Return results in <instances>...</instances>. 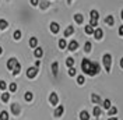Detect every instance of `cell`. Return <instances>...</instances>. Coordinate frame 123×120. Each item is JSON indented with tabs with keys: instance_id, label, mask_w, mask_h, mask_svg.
<instances>
[{
	"instance_id": "19",
	"label": "cell",
	"mask_w": 123,
	"mask_h": 120,
	"mask_svg": "<svg viewBox=\"0 0 123 120\" xmlns=\"http://www.w3.org/2000/svg\"><path fill=\"white\" fill-rule=\"evenodd\" d=\"M105 23L108 25H113L115 24V18H113V15H108L106 18H105Z\"/></svg>"
},
{
	"instance_id": "28",
	"label": "cell",
	"mask_w": 123,
	"mask_h": 120,
	"mask_svg": "<svg viewBox=\"0 0 123 120\" xmlns=\"http://www.w3.org/2000/svg\"><path fill=\"white\" fill-rule=\"evenodd\" d=\"M8 27V23L6 20H0V30H6Z\"/></svg>"
},
{
	"instance_id": "17",
	"label": "cell",
	"mask_w": 123,
	"mask_h": 120,
	"mask_svg": "<svg viewBox=\"0 0 123 120\" xmlns=\"http://www.w3.org/2000/svg\"><path fill=\"white\" fill-rule=\"evenodd\" d=\"M34 54H35V57H42V56H43V50H42L41 48H35Z\"/></svg>"
},
{
	"instance_id": "8",
	"label": "cell",
	"mask_w": 123,
	"mask_h": 120,
	"mask_svg": "<svg viewBox=\"0 0 123 120\" xmlns=\"http://www.w3.org/2000/svg\"><path fill=\"white\" fill-rule=\"evenodd\" d=\"M11 112H13V114H20V112H21V108H20V105L18 103H13L11 105Z\"/></svg>"
},
{
	"instance_id": "42",
	"label": "cell",
	"mask_w": 123,
	"mask_h": 120,
	"mask_svg": "<svg viewBox=\"0 0 123 120\" xmlns=\"http://www.w3.org/2000/svg\"><path fill=\"white\" fill-rule=\"evenodd\" d=\"M39 64H41V61H39V60H37V61H35V67H39Z\"/></svg>"
},
{
	"instance_id": "5",
	"label": "cell",
	"mask_w": 123,
	"mask_h": 120,
	"mask_svg": "<svg viewBox=\"0 0 123 120\" xmlns=\"http://www.w3.org/2000/svg\"><path fill=\"white\" fill-rule=\"evenodd\" d=\"M18 64V60L15 59V57H11V59H8L7 61V68L8 70H14V67Z\"/></svg>"
},
{
	"instance_id": "38",
	"label": "cell",
	"mask_w": 123,
	"mask_h": 120,
	"mask_svg": "<svg viewBox=\"0 0 123 120\" xmlns=\"http://www.w3.org/2000/svg\"><path fill=\"white\" fill-rule=\"evenodd\" d=\"M69 75H71V77H73V75H76V68H74V67H70L69 68Z\"/></svg>"
},
{
	"instance_id": "40",
	"label": "cell",
	"mask_w": 123,
	"mask_h": 120,
	"mask_svg": "<svg viewBox=\"0 0 123 120\" xmlns=\"http://www.w3.org/2000/svg\"><path fill=\"white\" fill-rule=\"evenodd\" d=\"M39 0H31V6H38Z\"/></svg>"
},
{
	"instance_id": "45",
	"label": "cell",
	"mask_w": 123,
	"mask_h": 120,
	"mask_svg": "<svg viewBox=\"0 0 123 120\" xmlns=\"http://www.w3.org/2000/svg\"><path fill=\"white\" fill-rule=\"evenodd\" d=\"M108 120H117L116 117H111V119H108Z\"/></svg>"
},
{
	"instance_id": "10",
	"label": "cell",
	"mask_w": 123,
	"mask_h": 120,
	"mask_svg": "<svg viewBox=\"0 0 123 120\" xmlns=\"http://www.w3.org/2000/svg\"><path fill=\"white\" fill-rule=\"evenodd\" d=\"M91 101L94 102V103H102V99L99 98V95H97V94H91Z\"/></svg>"
},
{
	"instance_id": "4",
	"label": "cell",
	"mask_w": 123,
	"mask_h": 120,
	"mask_svg": "<svg viewBox=\"0 0 123 120\" xmlns=\"http://www.w3.org/2000/svg\"><path fill=\"white\" fill-rule=\"evenodd\" d=\"M38 74V67H30L27 70V77L28 78H35Z\"/></svg>"
},
{
	"instance_id": "29",
	"label": "cell",
	"mask_w": 123,
	"mask_h": 120,
	"mask_svg": "<svg viewBox=\"0 0 123 120\" xmlns=\"http://www.w3.org/2000/svg\"><path fill=\"white\" fill-rule=\"evenodd\" d=\"M94 116H95V117H99L101 116V108L99 106H95V108H94Z\"/></svg>"
},
{
	"instance_id": "23",
	"label": "cell",
	"mask_w": 123,
	"mask_h": 120,
	"mask_svg": "<svg viewBox=\"0 0 123 120\" xmlns=\"http://www.w3.org/2000/svg\"><path fill=\"white\" fill-rule=\"evenodd\" d=\"M84 31H85L87 35H94V28H92L91 25H87V27L84 28Z\"/></svg>"
},
{
	"instance_id": "39",
	"label": "cell",
	"mask_w": 123,
	"mask_h": 120,
	"mask_svg": "<svg viewBox=\"0 0 123 120\" xmlns=\"http://www.w3.org/2000/svg\"><path fill=\"white\" fill-rule=\"evenodd\" d=\"M8 88H10V91H11V92H14V91L17 90V85H15L14 83H11V84H10V87H8Z\"/></svg>"
},
{
	"instance_id": "6",
	"label": "cell",
	"mask_w": 123,
	"mask_h": 120,
	"mask_svg": "<svg viewBox=\"0 0 123 120\" xmlns=\"http://www.w3.org/2000/svg\"><path fill=\"white\" fill-rule=\"evenodd\" d=\"M49 102H50L52 105H57V103H59V96H57L56 92H52V94L49 95Z\"/></svg>"
},
{
	"instance_id": "26",
	"label": "cell",
	"mask_w": 123,
	"mask_h": 120,
	"mask_svg": "<svg viewBox=\"0 0 123 120\" xmlns=\"http://www.w3.org/2000/svg\"><path fill=\"white\" fill-rule=\"evenodd\" d=\"M91 49H92L91 42H85V45H84V50H85V53H90V52H91Z\"/></svg>"
},
{
	"instance_id": "35",
	"label": "cell",
	"mask_w": 123,
	"mask_h": 120,
	"mask_svg": "<svg viewBox=\"0 0 123 120\" xmlns=\"http://www.w3.org/2000/svg\"><path fill=\"white\" fill-rule=\"evenodd\" d=\"M116 113H117V109H116L115 106H113V108L111 106V109H109V116H113V114H116Z\"/></svg>"
},
{
	"instance_id": "37",
	"label": "cell",
	"mask_w": 123,
	"mask_h": 120,
	"mask_svg": "<svg viewBox=\"0 0 123 120\" xmlns=\"http://www.w3.org/2000/svg\"><path fill=\"white\" fill-rule=\"evenodd\" d=\"M6 88H7V84H6V81H3V80H1V81H0V90L4 91Z\"/></svg>"
},
{
	"instance_id": "16",
	"label": "cell",
	"mask_w": 123,
	"mask_h": 120,
	"mask_svg": "<svg viewBox=\"0 0 123 120\" xmlns=\"http://www.w3.org/2000/svg\"><path fill=\"white\" fill-rule=\"evenodd\" d=\"M30 46H31V48H34V49L38 46V39H37L35 36H32V38L30 39Z\"/></svg>"
},
{
	"instance_id": "24",
	"label": "cell",
	"mask_w": 123,
	"mask_h": 120,
	"mask_svg": "<svg viewBox=\"0 0 123 120\" xmlns=\"http://www.w3.org/2000/svg\"><path fill=\"white\" fill-rule=\"evenodd\" d=\"M66 66H67V67H73V66H74V59H73V57H67V59H66Z\"/></svg>"
},
{
	"instance_id": "18",
	"label": "cell",
	"mask_w": 123,
	"mask_h": 120,
	"mask_svg": "<svg viewBox=\"0 0 123 120\" xmlns=\"http://www.w3.org/2000/svg\"><path fill=\"white\" fill-rule=\"evenodd\" d=\"M74 21H76L77 24H83V21H84V17L81 14H74Z\"/></svg>"
},
{
	"instance_id": "32",
	"label": "cell",
	"mask_w": 123,
	"mask_h": 120,
	"mask_svg": "<svg viewBox=\"0 0 123 120\" xmlns=\"http://www.w3.org/2000/svg\"><path fill=\"white\" fill-rule=\"evenodd\" d=\"M13 36H14V39L15 41H20V39H21V31H14V35H13Z\"/></svg>"
},
{
	"instance_id": "7",
	"label": "cell",
	"mask_w": 123,
	"mask_h": 120,
	"mask_svg": "<svg viewBox=\"0 0 123 120\" xmlns=\"http://www.w3.org/2000/svg\"><path fill=\"white\" fill-rule=\"evenodd\" d=\"M94 36H95V39H102V36H104V31L101 30V28H97V30H94Z\"/></svg>"
},
{
	"instance_id": "30",
	"label": "cell",
	"mask_w": 123,
	"mask_h": 120,
	"mask_svg": "<svg viewBox=\"0 0 123 120\" xmlns=\"http://www.w3.org/2000/svg\"><path fill=\"white\" fill-rule=\"evenodd\" d=\"M66 46H67L66 39H60V41H59V48H60V49H66Z\"/></svg>"
},
{
	"instance_id": "1",
	"label": "cell",
	"mask_w": 123,
	"mask_h": 120,
	"mask_svg": "<svg viewBox=\"0 0 123 120\" xmlns=\"http://www.w3.org/2000/svg\"><path fill=\"white\" fill-rule=\"evenodd\" d=\"M102 61H104V67H105V71H111V64H112V56L106 53V54H104V57H102Z\"/></svg>"
},
{
	"instance_id": "46",
	"label": "cell",
	"mask_w": 123,
	"mask_h": 120,
	"mask_svg": "<svg viewBox=\"0 0 123 120\" xmlns=\"http://www.w3.org/2000/svg\"><path fill=\"white\" fill-rule=\"evenodd\" d=\"M71 1H73V0H67V4H71Z\"/></svg>"
},
{
	"instance_id": "43",
	"label": "cell",
	"mask_w": 123,
	"mask_h": 120,
	"mask_svg": "<svg viewBox=\"0 0 123 120\" xmlns=\"http://www.w3.org/2000/svg\"><path fill=\"white\" fill-rule=\"evenodd\" d=\"M120 67L123 68V57H122V59H120Z\"/></svg>"
},
{
	"instance_id": "33",
	"label": "cell",
	"mask_w": 123,
	"mask_h": 120,
	"mask_svg": "<svg viewBox=\"0 0 123 120\" xmlns=\"http://www.w3.org/2000/svg\"><path fill=\"white\" fill-rule=\"evenodd\" d=\"M102 106H104V108H105V109H111V101H109V99H105V101H104V103H102Z\"/></svg>"
},
{
	"instance_id": "34",
	"label": "cell",
	"mask_w": 123,
	"mask_h": 120,
	"mask_svg": "<svg viewBox=\"0 0 123 120\" xmlns=\"http://www.w3.org/2000/svg\"><path fill=\"white\" fill-rule=\"evenodd\" d=\"M48 7H49V3H48L46 0H42V1H41V8L45 10V8H48Z\"/></svg>"
},
{
	"instance_id": "31",
	"label": "cell",
	"mask_w": 123,
	"mask_h": 120,
	"mask_svg": "<svg viewBox=\"0 0 123 120\" xmlns=\"http://www.w3.org/2000/svg\"><path fill=\"white\" fill-rule=\"evenodd\" d=\"M84 83H85L84 75H78V77H77V84H78V85H83Z\"/></svg>"
},
{
	"instance_id": "15",
	"label": "cell",
	"mask_w": 123,
	"mask_h": 120,
	"mask_svg": "<svg viewBox=\"0 0 123 120\" xmlns=\"http://www.w3.org/2000/svg\"><path fill=\"white\" fill-rule=\"evenodd\" d=\"M80 120H90V113L87 110H83L80 113Z\"/></svg>"
},
{
	"instance_id": "36",
	"label": "cell",
	"mask_w": 123,
	"mask_h": 120,
	"mask_svg": "<svg viewBox=\"0 0 123 120\" xmlns=\"http://www.w3.org/2000/svg\"><path fill=\"white\" fill-rule=\"evenodd\" d=\"M90 25H91L92 28H94V27H97V25H98V20H94V18H91V20H90Z\"/></svg>"
},
{
	"instance_id": "3",
	"label": "cell",
	"mask_w": 123,
	"mask_h": 120,
	"mask_svg": "<svg viewBox=\"0 0 123 120\" xmlns=\"http://www.w3.org/2000/svg\"><path fill=\"white\" fill-rule=\"evenodd\" d=\"M101 71V66L97 63V61H92V64H91V68H90V73H88V75H97L98 73Z\"/></svg>"
},
{
	"instance_id": "22",
	"label": "cell",
	"mask_w": 123,
	"mask_h": 120,
	"mask_svg": "<svg viewBox=\"0 0 123 120\" xmlns=\"http://www.w3.org/2000/svg\"><path fill=\"white\" fill-rule=\"evenodd\" d=\"M24 98H25V101H27V102H31V101L34 99V95H32V92H30V91H28V92H25Z\"/></svg>"
},
{
	"instance_id": "47",
	"label": "cell",
	"mask_w": 123,
	"mask_h": 120,
	"mask_svg": "<svg viewBox=\"0 0 123 120\" xmlns=\"http://www.w3.org/2000/svg\"><path fill=\"white\" fill-rule=\"evenodd\" d=\"M120 17H122V20H123V10H122V13H120Z\"/></svg>"
},
{
	"instance_id": "20",
	"label": "cell",
	"mask_w": 123,
	"mask_h": 120,
	"mask_svg": "<svg viewBox=\"0 0 123 120\" xmlns=\"http://www.w3.org/2000/svg\"><path fill=\"white\" fill-rule=\"evenodd\" d=\"M90 17H91V18H94V20H98V18H99V13H98L97 10H91Z\"/></svg>"
},
{
	"instance_id": "27",
	"label": "cell",
	"mask_w": 123,
	"mask_h": 120,
	"mask_svg": "<svg viewBox=\"0 0 123 120\" xmlns=\"http://www.w3.org/2000/svg\"><path fill=\"white\" fill-rule=\"evenodd\" d=\"M0 120H8V112H6V110L0 112Z\"/></svg>"
},
{
	"instance_id": "11",
	"label": "cell",
	"mask_w": 123,
	"mask_h": 120,
	"mask_svg": "<svg viewBox=\"0 0 123 120\" xmlns=\"http://www.w3.org/2000/svg\"><path fill=\"white\" fill-rule=\"evenodd\" d=\"M63 112H64V108L62 105H59L56 108V110H55V116H56V117H60L62 114H63Z\"/></svg>"
},
{
	"instance_id": "44",
	"label": "cell",
	"mask_w": 123,
	"mask_h": 120,
	"mask_svg": "<svg viewBox=\"0 0 123 120\" xmlns=\"http://www.w3.org/2000/svg\"><path fill=\"white\" fill-rule=\"evenodd\" d=\"M1 53H3V48H1V46H0V54H1Z\"/></svg>"
},
{
	"instance_id": "9",
	"label": "cell",
	"mask_w": 123,
	"mask_h": 120,
	"mask_svg": "<svg viewBox=\"0 0 123 120\" xmlns=\"http://www.w3.org/2000/svg\"><path fill=\"white\" fill-rule=\"evenodd\" d=\"M59 31H60L59 24L57 23H50V32H52V34H57Z\"/></svg>"
},
{
	"instance_id": "13",
	"label": "cell",
	"mask_w": 123,
	"mask_h": 120,
	"mask_svg": "<svg viewBox=\"0 0 123 120\" xmlns=\"http://www.w3.org/2000/svg\"><path fill=\"white\" fill-rule=\"evenodd\" d=\"M73 34H74V28H73L71 25H69V27L66 28V31H64V38L70 36V35H73Z\"/></svg>"
},
{
	"instance_id": "14",
	"label": "cell",
	"mask_w": 123,
	"mask_h": 120,
	"mask_svg": "<svg viewBox=\"0 0 123 120\" xmlns=\"http://www.w3.org/2000/svg\"><path fill=\"white\" fill-rule=\"evenodd\" d=\"M57 71H59V63L53 61L52 63V73H53V75H57Z\"/></svg>"
},
{
	"instance_id": "25",
	"label": "cell",
	"mask_w": 123,
	"mask_h": 120,
	"mask_svg": "<svg viewBox=\"0 0 123 120\" xmlns=\"http://www.w3.org/2000/svg\"><path fill=\"white\" fill-rule=\"evenodd\" d=\"M20 71H21V64L18 63V64L14 67V70H13V75H18L20 74Z\"/></svg>"
},
{
	"instance_id": "2",
	"label": "cell",
	"mask_w": 123,
	"mask_h": 120,
	"mask_svg": "<svg viewBox=\"0 0 123 120\" xmlns=\"http://www.w3.org/2000/svg\"><path fill=\"white\" fill-rule=\"evenodd\" d=\"M91 64H92L91 60H88V59H83V61H81V70L84 71L85 74H88V73H90Z\"/></svg>"
},
{
	"instance_id": "21",
	"label": "cell",
	"mask_w": 123,
	"mask_h": 120,
	"mask_svg": "<svg viewBox=\"0 0 123 120\" xmlns=\"http://www.w3.org/2000/svg\"><path fill=\"white\" fill-rule=\"evenodd\" d=\"M10 101V94L8 92H3L1 94V102H8Z\"/></svg>"
},
{
	"instance_id": "41",
	"label": "cell",
	"mask_w": 123,
	"mask_h": 120,
	"mask_svg": "<svg viewBox=\"0 0 123 120\" xmlns=\"http://www.w3.org/2000/svg\"><path fill=\"white\" fill-rule=\"evenodd\" d=\"M119 35L123 36V25H122V27H119Z\"/></svg>"
},
{
	"instance_id": "12",
	"label": "cell",
	"mask_w": 123,
	"mask_h": 120,
	"mask_svg": "<svg viewBox=\"0 0 123 120\" xmlns=\"http://www.w3.org/2000/svg\"><path fill=\"white\" fill-rule=\"evenodd\" d=\"M77 48H78V42L77 41H71L69 43V50H71V52L77 50Z\"/></svg>"
}]
</instances>
